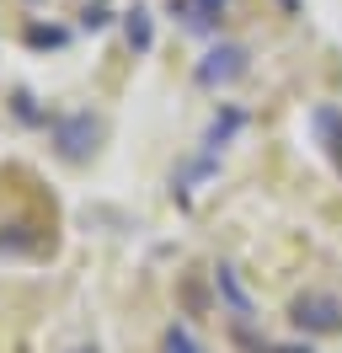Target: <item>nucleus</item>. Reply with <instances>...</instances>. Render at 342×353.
I'll return each instance as SVG.
<instances>
[{
    "instance_id": "f257e3e1",
    "label": "nucleus",
    "mask_w": 342,
    "mask_h": 353,
    "mask_svg": "<svg viewBox=\"0 0 342 353\" xmlns=\"http://www.w3.org/2000/svg\"><path fill=\"white\" fill-rule=\"evenodd\" d=\"M241 70H246V48L225 43V48H214L209 59L198 65V81H203V86H225V81H235Z\"/></svg>"
},
{
    "instance_id": "39448f33",
    "label": "nucleus",
    "mask_w": 342,
    "mask_h": 353,
    "mask_svg": "<svg viewBox=\"0 0 342 353\" xmlns=\"http://www.w3.org/2000/svg\"><path fill=\"white\" fill-rule=\"evenodd\" d=\"M171 353H198V348L188 343V332H171Z\"/></svg>"
},
{
    "instance_id": "f03ea898",
    "label": "nucleus",
    "mask_w": 342,
    "mask_h": 353,
    "mask_svg": "<svg viewBox=\"0 0 342 353\" xmlns=\"http://www.w3.org/2000/svg\"><path fill=\"white\" fill-rule=\"evenodd\" d=\"M294 321H299V327H316V332H337L342 327V305H337V300H316V294H310V300H299V305H294Z\"/></svg>"
},
{
    "instance_id": "7ed1b4c3",
    "label": "nucleus",
    "mask_w": 342,
    "mask_h": 353,
    "mask_svg": "<svg viewBox=\"0 0 342 353\" xmlns=\"http://www.w3.org/2000/svg\"><path fill=\"white\" fill-rule=\"evenodd\" d=\"M128 38H134L139 48L150 43V22H145V11H134V17H128Z\"/></svg>"
},
{
    "instance_id": "20e7f679",
    "label": "nucleus",
    "mask_w": 342,
    "mask_h": 353,
    "mask_svg": "<svg viewBox=\"0 0 342 353\" xmlns=\"http://www.w3.org/2000/svg\"><path fill=\"white\" fill-rule=\"evenodd\" d=\"M219 6H225V0H198V27H209V17L219 11Z\"/></svg>"
}]
</instances>
